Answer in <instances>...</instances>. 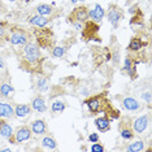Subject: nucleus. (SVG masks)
I'll list each match as a JSON object with an SVG mask.
<instances>
[{"mask_svg":"<svg viewBox=\"0 0 152 152\" xmlns=\"http://www.w3.org/2000/svg\"><path fill=\"white\" fill-rule=\"evenodd\" d=\"M23 60L29 64H38L40 60V50L37 44L34 43H26L23 46Z\"/></svg>","mask_w":152,"mask_h":152,"instance_id":"1","label":"nucleus"},{"mask_svg":"<svg viewBox=\"0 0 152 152\" xmlns=\"http://www.w3.org/2000/svg\"><path fill=\"white\" fill-rule=\"evenodd\" d=\"M122 17H124L122 9H121L120 7H117V5H112L110 7V9L108 11V13H107V18H108L109 23L115 27V29L118 26V23H120L121 20H122Z\"/></svg>","mask_w":152,"mask_h":152,"instance_id":"2","label":"nucleus"},{"mask_svg":"<svg viewBox=\"0 0 152 152\" xmlns=\"http://www.w3.org/2000/svg\"><path fill=\"white\" fill-rule=\"evenodd\" d=\"M9 42H11L12 46L22 47V46H25L26 43H29V37H27V34L25 31L18 29V30H15V31L11 34Z\"/></svg>","mask_w":152,"mask_h":152,"instance_id":"3","label":"nucleus"},{"mask_svg":"<svg viewBox=\"0 0 152 152\" xmlns=\"http://www.w3.org/2000/svg\"><path fill=\"white\" fill-rule=\"evenodd\" d=\"M103 103H104V100H103L102 96H92V98H88L87 100L85 102V104L88 107V110L91 113H99L100 110H102V107H103Z\"/></svg>","mask_w":152,"mask_h":152,"instance_id":"4","label":"nucleus"},{"mask_svg":"<svg viewBox=\"0 0 152 152\" xmlns=\"http://www.w3.org/2000/svg\"><path fill=\"white\" fill-rule=\"evenodd\" d=\"M87 18H88V11L86 7H78L69 16V21L70 22H73V21L85 22V21H87Z\"/></svg>","mask_w":152,"mask_h":152,"instance_id":"5","label":"nucleus"},{"mask_svg":"<svg viewBox=\"0 0 152 152\" xmlns=\"http://www.w3.org/2000/svg\"><path fill=\"white\" fill-rule=\"evenodd\" d=\"M31 138V129L27 126H21L17 129L16 133H13V139L16 143H22L25 140H29Z\"/></svg>","mask_w":152,"mask_h":152,"instance_id":"6","label":"nucleus"},{"mask_svg":"<svg viewBox=\"0 0 152 152\" xmlns=\"http://www.w3.org/2000/svg\"><path fill=\"white\" fill-rule=\"evenodd\" d=\"M104 15H105V11L100 4H95L92 7V9L88 11V18H91V21L94 22H102V20L104 18Z\"/></svg>","mask_w":152,"mask_h":152,"instance_id":"7","label":"nucleus"},{"mask_svg":"<svg viewBox=\"0 0 152 152\" xmlns=\"http://www.w3.org/2000/svg\"><path fill=\"white\" fill-rule=\"evenodd\" d=\"M148 122H150V120H148V116H140V117H138V118L134 121V124H133V127H134V131L135 133H144L147 129V126H148Z\"/></svg>","mask_w":152,"mask_h":152,"instance_id":"8","label":"nucleus"},{"mask_svg":"<svg viewBox=\"0 0 152 152\" xmlns=\"http://www.w3.org/2000/svg\"><path fill=\"white\" fill-rule=\"evenodd\" d=\"M122 104H124V108L130 110V112H137V110L140 108L139 102H138L135 98H133V96H126V98L122 100Z\"/></svg>","mask_w":152,"mask_h":152,"instance_id":"9","label":"nucleus"},{"mask_svg":"<svg viewBox=\"0 0 152 152\" xmlns=\"http://www.w3.org/2000/svg\"><path fill=\"white\" fill-rule=\"evenodd\" d=\"M48 22H50V20L46 18V16H42V15H35L33 17H30L29 18V23L35 27H39V29H43V27H46L48 25Z\"/></svg>","mask_w":152,"mask_h":152,"instance_id":"10","label":"nucleus"},{"mask_svg":"<svg viewBox=\"0 0 152 152\" xmlns=\"http://www.w3.org/2000/svg\"><path fill=\"white\" fill-rule=\"evenodd\" d=\"M15 116V108L9 103H0V118H12Z\"/></svg>","mask_w":152,"mask_h":152,"instance_id":"11","label":"nucleus"},{"mask_svg":"<svg viewBox=\"0 0 152 152\" xmlns=\"http://www.w3.org/2000/svg\"><path fill=\"white\" fill-rule=\"evenodd\" d=\"M95 126L96 129L99 131H102V133H105V131H108L110 129V120L108 117H98V118L95 120Z\"/></svg>","mask_w":152,"mask_h":152,"instance_id":"12","label":"nucleus"},{"mask_svg":"<svg viewBox=\"0 0 152 152\" xmlns=\"http://www.w3.org/2000/svg\"><path fill=\"white\" fill-rule=\"evenodd\" d=\"M46 130H47V126L43 120H35L31 124V133L37 134V135H42V134L46 133Z\"/></svg>","mask_w":152,"mask_h":152,"instance_id":"13","label":"nucleus"},{"mask_svg":"<svg viewBox=\"0 0 152 152\" xmlns=\"http://www.w3.org/2000/svg\"><path fill=\"white\" fill-rule=\"evenodd\" d=\"M31 107H33V109L35 110V112H38V113H43V112H46L47 110L46 102H44V99L42 98V96H37V98L33 100Z\"/></svg>","mask_w":152,"mask_h":152,"instance_id":"14","label":"nucleus"},{"mask_svg":"<svg viewBox=\"0 0 152 152\" xmlns=\"http://www.w3.org/2000/svg\"><path fill=\"white\" fill-rule=\"evenodd\" d=\"M13 94H15V88L12 87L11 83L4 82V83L0 85V96L1 98H11Z\"/></svg>","mask_w":152,"mask_h":152,"instance_id":"15","label":"nucleus"},{"mask_svg":"<svg viewBox=\"0 0 152 152\" xmlns=\"http://www.w3.org/2000/svg\"><path fill=\"white\" fill-rule=\"evenodd\" d=\"M29 113H30V105H27V104H18V105H16L15 115L17 117L23 118V117L29 116Z\"/></svg>","mask_w":152,"mask_h":152,"instance_id":"16","label":"nucleus"},{"mask_svg":"<svg viewBox=\"0 0 152 152\" xmlns=\"http://www.w3.org/2000/svg\"><path fill=\"white\" fill-rule=\"evenodd\" d=\"M0 137L5 138V139H11L13 137V129L9 124L3 122L1 126H0Z\"/></svg>","mask_w":152,"mask_h":152,"instance_id":"17","label":"nucleus"},{"mask_svg":"<svg viewBox=\"0 0 152 152\" xmlns=\"http://www.w3.org/2000/svg\"><path fill=\"white\" fill-rule=\"evenodd\" d=\"M144 147H146V144H144L143 140H137V142H134V143H130L129 146L126 147V151H129V152H142V151H144Z\"/></svg>","mask_w":152,"mask_h":152,"instance_id":"18","label":"nucleus"},{"mask_svg":"<svg viewBox=\"0 0 152 152\" xmlns=\"http://www.w3.org/2000/svg\"><path fill=\"white\" fill-rule=\"evenodd\" d=\"M37 12L38 15H42V16H51L53 13V8L50 4H39L37 7Z\"/></svg>","mask_w":152,"mask_h":152,"instance_id":"19","label":"nucleus"},{"mask_svg":"<svg viewBox=\"0 0 152 152\" xmlns=\"http://www.w3.org/2000/svg\"><path fill=\"white\" fill-rule=\"evenodd\" d=\"M124 70H125L130 77H134V75H135V68L133 66V61H131L130 57H126L125 61H124Z\"/></svg>","mask_w":152,"mask_h":152,"instance_id":"20","label":"nucleus"},{"mask_svg":"<svg viewBox=\"0 0 152 152\" xmlns=\"http://www.w3.org/2000/svg\"><path fill=\"white\" fill-rule=\"evenodd\" d=\"M142 47H143V42H142L139 38H133V39L130 40V44H129L127 50L133 51V52H137V51L142 50Z\"/></svg>","mask_w":152,"mask_h":152,"instance_id":"21","label":"nucleus"},{"mask_svg":"<svg viewBox=\"0 0 152 152\" xmlns=\"http://www.w3.org/2000/svg\"><path fill=\"white\" fill-rule=\"evenodd\" d=\"M42 146L46 148H50V150H55L57 147V143L52 137H44L42 139Z\"/></svg>","mask_w":152,"mask_h":152,"instance_id":"22","label":"nucleus"},{"mask_svg":"<svg viewBox=\"0 0 152 152\" xmlns=\"http://www.w3.org/2000/svg\"><path fill=\"white\" fill-rule=\"evenodd\" d=\"M51 109H52L53 113H63L65 110L64 102H61V100H55L52 103V105H51Z\"/></svg>","mask_w":152,"mask_h":152,"instance_id":"23","label":"nucleus"},{"mask_svg":"<svg viewBox=\"0 0 152 152\" xmlns=\"http://www.w3.org/2000/svg\"><path fill=\"white\" fill-rule=\"evenodd\" d=\"M120 134H121V137H122L124 139H126V140H130V139H133L134 138V133H133V130H131L130 127H121Z\"/></svg>","mask_w":152,"mask_h":152,"instance_id":"24","label":"nucleus"},{"mask_svg":"<svg viewBox=\"0 0 152 152\" xmlns=\"http://www.w3.org/2000/svg\"><path fill=\"white\" fill-rule=\"evenodd\" d=\"M66 52V50H65L64 46H56L52 48V56L56 57V58H61Z\"/></svg>","mask_w":152,"mask_h":152,"instance_id":"25","label":"nucleus"},{"mask_svg":"<svg viewBox=\"0 0 152 152\" xmlns=\"http://www.w3.org/2000/svg\"><path fill=\"white\" fill-rule=\"evenodd\" d=\"M37 87H38V90H39V91H42V92L47 91V90H48V79L44 78V77L38 78V81H37Z\"/></svg>","mask_w":152,"mask_h":152,"instance_id":"26","label":"nucleus"},{"mask_svg":"<svg viewBox=\"0 0 152 152\" xmlns=\"http://www.w3.org/2000/svg\"><path fill=\"white\" fill-rule=\"evenodd\" d=\"M91 151L92 152H103L104 151V147H103L102 144H99L98 142H95V143H92V146H91Z\"/></svg>","mask_w":152,"mask_h":152,"instance_id":"27","label":"nucleus"},{"mask_svg":"<svg viewBox=\"0 0 152 152\" xmlns=\"http://www.w3.org/2000/svg\"><path fill=\"white\" fill-rule=\"evenodd\" d=\"M142 99H143L144 102H147L148 104H151V102H152V99H151V91L143 92V94H142Z\"/></svg>","mask_w":152,"mask_h":152,"instance_id":"28","label":"nucleus"},{"mask_svg":"<svg viewBox=\"0 0 152 152\" xmlns=\"http://www.w3.org/2000/svg\"><path fill=\"white\" fill-rule=\"evenodd\" d=\"M88 140L91 142V143H95V142H99V135L96 133H91L88 135Z\"/></svg>","mask_w":152,"mask_h":152,"instance_id":"29","label":"nucleus"},{"mask_svg":"<svg viewBox=\"0 0 152 152\" xmlns=\"http://www.w3.org/2000/svg\"><path fill=\"white\" fill-rule=\"evenodd\" d=\"M73 26L75 27V30H83V25H82V22H78V21H73Z\"/></svg>","mask_w":152,"mask_h":152,"instance_id":"30","label":"nucleus"},{"mask_svg":"<svg viewBox=\"0 0 152 152\" xmlns=\"http://www.w3.org/2000/svg\"><path fill=\"white\" fill-rule=\"evenodd\" d=\"M4 35H5V29L1 25H0V38H3Z\"/></svg>","mask_w":152,"mask_h":152,"instance_id":"31","label":"nucleus"},{"mask_svg":"<svg viewBox=\"0 0 152 152\" xmlns=\"http://www.w3.org/2000/svg\"><path fill=\"white\" fill-rule=\"evenodd\" d=\"M83 1H86V0H70L72 4H77V3H83Z\"/></svg>","mask_w":152,"mask_h":152,"instance_id":"32","label":"nucleus"},{"mask_svg":"<svg viewBox=\"0 0 152 152\" xmlns=\"http://www.w3.org/2000/svg\"><path fill=\"white\" fill-rule=\"evenodd\" d=\"M4 68V61H3V57L0 56V69Z\"/></svg>","mask_w":152,"mask_h":152,"instance_id":"33","label":"nucleus"},{"mask_svg":"<svg viewBox=\"0 0 152 152\" xmlns=\"http://www.w3.org/2000/svg\"><path fill=\"white\" fill-rule=\"evenodd\" d=\"M82 94H83V95H88V91H87V90H83V91H82Z\"/></svg>","mask_w":152,"mask_h":152,"instance_id":"34","label":"nucleus"},{"mask_svg":"<svg viewBox=\"0 0 152 152\" xmlns=\"http://www.w3.org/2000/svg\"><path fill=\"white\" fill-rule=\"evenodd\" d=\"M8 1H11V3H13V1H16V0H8Z\"/></svg>","mask_w":152,"mask_h":152,"instance_id":"35","label":"nucleus"},{"mask_svg":"<svg viewBox=\"0 0 152 152\" xmlns=\"http://www.w3.org/2000/svg\"><path fill=\"white\" fill-rule=\"evenodd\" d=\"M1 124H3V121H1V120H0V126H1Z\"/></svg>","mask_w":152,"mask_h":152,"instance_id":"36","label":"nucleus"},{"mask_svg":"<svg viewBox=\"0 0 152 152\" xmlns=\"http://www.w3.org/2000/svg\"><path fill=\"white\" fill-rule=\"evenodd\" d=\"M23 1H26V3H27V1H30V0H23Z\"/></svg>","mask_w":152,"mask_h":152,"instance_id":"37","label":"nucleus"}]
</instances>
